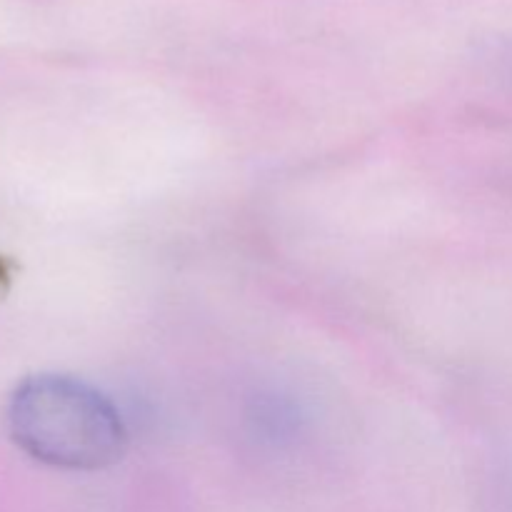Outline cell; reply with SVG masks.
Returning a JSON list of instances; mask_svg holds the SVG:
<instances>
[{
  "instance_id": "1",
  "label": "cell",
  "mask_w": 512,
  "mask_h": 512,
  "mask_svg": "<svg viewBox=\"0 0 512 512\" xmlns=\"http://www.w3.org/2000/svg\"><path fill=\"white\" fill-rule=\"evenodd\" d=\"M5 428L23 453L63 470H100L118 463L128 433L103 393L68 375H30L5 405Z\"/></svg>"
}]
</instances>
